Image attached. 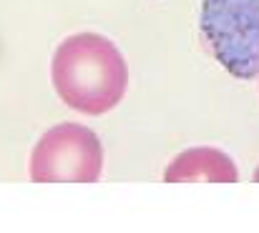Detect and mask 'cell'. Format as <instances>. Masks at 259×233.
Masks as SVG:
<instances>
[{
	"mask_svg": "<svg viewBox=\"0 0 259 233\" xmlns=\"http://www.w3.org/2000/svg\"><path fill=\"white\" fill-rule=\"evenodd\" d=\"M51 78L58 98L68 108L83 115H103L123 100L128 66L108 38L76 33L56 48Z\"/></svg>",
	"mask_w": 259,
	"mask_h": 233,
	"instance_id": "1",
	"label": "cell"
},
{
	"mask_svg": "<svg viewBox=\"0 0 259 233\" xmlns=\"http://www.w3.org/2000/svg\"><path fill=\"white\" fill-rule=\"evenodd\" d=\"M254 183H259V165H257V170H254Z\"/></svg>",
	"mask_w": 259,
	"mask_h": 233,
	"instance_id": "5",
	"label": "cell"
},
{
	"mask_svg": "<svg viewBox=\"0 0 259 233\" xmlns=\"http://www.w3.org/2000/svg\"><path fill=\"white\" fill-rule=\"evenodd\" d=\"M201 35L206 48L234 78L259 73V0H204Z\"/></svg>",
	"mask_w": 259,
	"mask_h": 233,
	"instance_id": "2",
	"label": "cell"
},
{
	"mask_svg": "<svg viewBox=\"0 0 259 233\" xmlns=\"http://www.w3.org/2000/svg\"><path fill=\"white\" fill-rule=\"evenodd\" d=\"M166 183H191V181H209V183H237L239 173L229 155L219 148L199 146L189 148L174 158L164 173Z\"/></svg>",
	"mask_w": 259,
	"mask_h": 233,
	"instance_id": "4",
	"label": "cell"
},
{
	"mask_svg": "<svg viewBox=\"0 0 259 233\" xmlns=\"http://www.w3.org/2000/svg\"><path fill=\"white\" fill-rule=\"evenodd\" d=\"M35 183H96L103 173V146L81 123H61L40 136L30 151Z\"/></svg>",
	"mask_w": 259,
	"mask_h": 233,
	"instance_id": "3",
	"label": "cell"
}]
</instances>
